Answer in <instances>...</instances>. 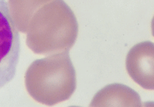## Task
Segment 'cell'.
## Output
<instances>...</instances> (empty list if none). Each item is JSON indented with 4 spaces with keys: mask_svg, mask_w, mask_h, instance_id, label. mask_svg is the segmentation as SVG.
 <instances>
[{
    "mask_svg": "<svg viewBox=\"0 0 154 107\" xmlns=\"http://www.w3.org/2000/svg\"><path fill=\"white\" fill-rule=\"evenodd\" d=\"M79 25L74 13L64 0L44 5L29 23L26 44L40 55L69 51L78 36Z\"/></svg>",
    "mask_w": 154,
    "mask_h": 107,
    "instance_id": "1",
    "label": "cell"
},
{
    "mask_svg": "<svg viewBox=\"0 0 154 107\" xmlns=\"http://www.w3.org/2000/svg\"><path fill=\"white\" fill-rule=\"evenodd\" d=\"M25 84L31 97L42 104L53 106L68 100L76 88L69 51L33 61L26 72Z\"/></svg>",
    "mask_w": 154,
    "mask_h": 107,
    "instance_id": "2",
    "label": "cell"
},
{
    "mask_svg": "<svg viewBox=\"0 0 154 107\" xmlns=\"http://www.w3.org/2000/svg\"><path fill=\"white\" fill-rule=\"evenodd\" d=\"M140 96L132 88L113 83L100 90L92 99L91 106H141Z\"/></svg>",
    "mask_w": 154,
    "mask_h": 107,
    "instance_id": "5",
    "label": "cell"
},
{
    "mask_svg": "<svg viewBox=\"0 0 154 107\" xmlns=\"http://www.w3.org/2000/svg\"><path fill=\"white\" fill-rule=\"evenodd\" d=\"M126 68L137 84L154 90V43L146 41L132 46L126 58Z\"/></svg>",
    "mask_w": 154,
    "mask_h": 107,
    "instance_id": "4",
    "label": "cell"
},
{
    "mask_svg": "<svg viewBox=\"0 0 154 107\" xmlns=\"http://www.w3.org/2000/svg\"><path fill=\"white\" fill-rule=\"evenodd\" d=\"M151 31H152V35H153V36L154 37V16L151 21Z\"/></svg>",
    "mask_w": 154,
    "mask_h": 107,
    "instance_id": "7",
    "label": "cell"
},
{
    "mask_svg": "<svg viewBox=\"0 0 154 107\" xmlns=\"http://www.w3.org/2000/svg\"><path fill=\"white\" fill-rule=\"evenodd\" d=\"M20 42L5 0H0V88L14 77L19 61Z\"/></svg>",
    "mask_w": 154,
    "mask_h": 107,
    "instance_id": "3",
    "label": "cell"
},
{
    "mask_svg": "<svg viewBox=\"0 0 154 107\" xmlns=\"http://www.w3.org/2000/svg\"><path fill=\"white\" fill-rule=\"evenodd\" d=\"M52 0H8L11 16L18 31L27 33L29 23L41 7Z\"/></svg>",
    "mask_w": 154,
    "mask_h": 107,
    "instance_id": "6",
    "label": "cell"
}]
</instances>
